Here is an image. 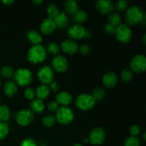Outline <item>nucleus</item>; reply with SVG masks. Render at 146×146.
Returning a JSON list of instances; mask_svg holds the SVG:
<instances>
[{"label":"nucleus","mask_w":146,"mask_h":146,"mask_svg":"<svg viewBox=\"0 0 146 146\" xmlns=\"http://www.w3.org/2000/svg\"><path fill=\"white\" fill-rule=\"evenodd\" d=\"M125 21L127 25L134 26L144 22L145 19V12L138 5L131 6L127 9L125 14Z\"/></svg>","instance_id":"nucleus-1"},{"label":"nucleus","mask_w":146,"mask_h":146,"mask_svg":"<svg viewBox=\"0 0 146 146\" xmlns=\"http://www.w3.org/2000/svg\"><path fill=\"white\" fill-rule=\"evenodd\" d=\"M47 57L46 48L43 45L36 44L30 47L27 53V58L31 64H38L44 62Z\"/></svg>","instance_id":"nucleus-2"},{"label":"nucleus","mask_w":146,"mask_h":146,"mask_svg":"<svg viewBox=\"0 0 146 146\" xmlns=\"http://www.w3.org/2000/svg\"><path fill=\"white\" fill-rule=\"evenodd\" d=\"M12 78L17 85L24 87L29 85L32 82L33 74L28 68H19L14 71Z\"/></svg>","instance_id":"nucleus-3"},{"label":"nucleus","mask_w":146,"mask_h":146,"mask_svg":"<svg viewBox=\"0 0 146 146\" xmlns=\"http://www.w3.org/2000/svg\"><path fill=\"white\" fill-rule=\"evenodd\" d=\"M114 35L118 42L128 44L133 38V31L127 24H121L115 28Z\"/></svg>","instance_id":"nucleus-4"},{"label":"nucleus","mask_w":146,"mask_h":146,"mask_svg":"<svg viewBox=\"0 0 146 146\" xmlns=\"http://www.w3.org/2000/svg\"><path fill=\"white\" fill-rule=\"evenodd\" d=\"M56 121L62 125H67L71 123L74 118V111L67 106H62L56 112Z\"/></svg>","instance_id":"nucleus-5"},{"label":"nucleus","mask_w":146,"mask_h":146,"mask_svg":"<svg viewBox=\"0 0 146 146\" xmlns=\"http://www.w3.org/2000/svg\"><path fill=\"white\" fill-rule=\"evenodd\" d=\"M75 104L81 111H89L96 105V101L94 97L88 94H82L78 96L75 101Z\"/></svg>","instance_id":"nucleus-6"},{"label":"nucleus","mask_w":146,"mask_h":146,"mask_svg":"<svg viewBox=\"0 0 146 146\" xmlns=\"http://www.w3.org/2000/svg\"><path fill=\"white\" fill-rule=\"evenodd\" d=\"M37 77L41 83L44 85L49 84L54 81V74L52 68L48 66H42L37 71Z\"/></svg>","instance_id":"nucleus-7"},{"label":"nucleus","mask_w":146,"mask_h":146,"mask_svg":"<svg viewBox=\"0 0 146 146\" xmlns=\"http://www.w3.org/2000/svg\"><path fill=\"white\" fill-rule=\"evenodd\" d=\"M34 120V115L31 110L21 109L16 115V121L19 125L28 126L32 123Z\"/></svg>","instance_id":"nucleus-8"},{"label":"nucleus","mask_w":146,"mask_h":146,"mask_svg":"<svg viewBox=\"0 0 146 146\" xmlns=\"http://www.w3.org/2000/svg\"><path fill=\"white\" fill-rule=\"evenodd\" d=\"M130 68L137 74L143 73L146 69V58L143 54H138L133 57L130 63Z\"/></svg>","instance_id":"nucleus-9"},{"label":"nucleus","mask_w":146,"mask_h":146,"mask_svg":"<svg viewBox=\"0 0 146 146\" xmlns=\"http://www.w3.org/2000/svg\"><path fill=\"white\" fill-rule=\"evenodd\" d=\"M88 141L92 145H101L105 141L106 132L104 128L101 127H97L94 128L90 132L88 135Z\"/></svg>","instance_id":"nucleus-10"},{"label":"nucleus","mask_w":146,"mask_h":146,"mask_svg":"<svg viewBox=\"0 0 146 146\" xmlns=\"http://www.w3.org/2000/svg\"><path fill=\"white\" fill-rule=\"evenodd\" d=\"M51 66L52 69L55 70L57 72H66L68 68V60L63 56H56L51 61Z\"/></svg>","instance_id":"nucleus-11"},{"label":"nucleus","mask_w":146,"mask_h":146,"mask_svg":"<svg viewBox=\"0 0 146 146\" xmlns=\"http://www.w3.org/2000/svg\"><path fill=\"white\" fill-rule=\"evenodd\" d=\"M86 30L81 24H74L68 29V35L71 39H81L84 38Z\"/></svg>","instance_id":"nucleus-12"},{"label":"nucleus","mask_w":146,"mask_h":146,"mask_svg":"<svg viewBox=\"0 0 146 146\" xmlns=\"http://www.w3.org/2000/svg\"><path fill=\"white\" fill-rule=\"evenodd\" d=\"M61 49L68 55H74L78 51V45L76 41L73 39H65L61 42Z\"/></svg>","instance_id":"nucleus-13"},{"label":"nucleus","mask_w":146,"mask_h":146,"mask_svg":"<svg viewBox=\"0 0 146 146\" xmlns=\"http://www.w3.org/2000/svg\"><path fill=\"white\" fill-rule=\"evenodd\" d=\"M96 8L103 14H110L114 9L113 3L109 0H98L96 2Z\"/></svg>","instance_id":"nucleus-14"},{"label":"nucleus","mask_w":146,"mask_h":146,"mask_svg":"<svg viewBox=\"0 0 146 146\" xmlns=\"http://www.w3.org/2000/svg\"><path fill=\"white\" fill-rule=\"evenodd\" d=\"M73 97L68 91H60L56 96V102L62 106H67L72 103Z\"/></svg>","instance_id":"nucleus-15"},{"label":"nucleus","mask_w":146,"mask_h":146,"mask_svg":"<svg viewBox=\"0 0 146 146\" xmlns=\"http://www.w3.org/2000/svg\"><path fill=\"white\" fill-rule=\"evenodd\" d=\"M40 28H41V31L43 34L48 36L52 34L55 31L56 27L54 19L47 17L42 21Z\"/></svg>","instance_id":"nucleus-16"},{"label":"nucleus","mask_w":146,"mask_h":146,"mask_svg":"<svg viewBox=\"0 0 146 146\" xmlns=\"http://www.w3.org/2000/svg\"><path fill=\"white\" fill-rule=\"evenodd\" d=\"M102 82L104 86L106 88H113L118 83V77L115 73L109 71L104 74L102 78Z\"/></svg>","instance_id":"nucleus-17"},{"label":"nucleus","mask_w":146,"mask_h":146,"mask_svg":"<svg viewBox=\"0 0 146 146\" xmlns=\"http://www.w3.org/2000/svg\"><path fill=\"white\" fill-rule=\"evenodd\" d=\"M54 21L56 28H58L59 29H64L68 26V18L65 12H60L54 19Z\"/></svg>","instance_id":"nucleus-18"},{"label":"nucleus","mask_w":146,"mask_h":146,"mask_svg":"<svg viewBox=\"0 0 146 146\" xmlns=\"http://www.w3.org/2000/svg\"><path fill=\"white\" fill-rule=\"evenodd\" d=\"M27 38L30 43L34 45L40 44L42 41V35L39 31L35 29H31L27 33Z\"/></svg>","instance_id":"nucleus-19"},{"label":"nucleus","mask_w":146,"mask_h":146,"mask_svg":"<svg viewBox=\"0 0 146 146\" xmlns=\"http://www.w3.org/2000/svg\"><path fill=\"white\" fill-rule=\"evenodd\" d=\"M35 94L36 97L38 99L41 100V101L46 99L50 94L49 87L47 85H44V84L39 85L36 88Z\"/></svg>","instance_id":"nucleus-20"},{"label":"nucleus","mask_w":146,"mask_h":146,"mask_svg":"<svg viewBox=\"0 0 146 146\" xmlns=\"http://www.w3.org/2000/svg\"><path fill=\"white\" fill-rule=\"evenodd\" d=\"M17 85L14 82V81H9L4 84V87H3V91H4V94H5L7 96L9 97H13L17 92Z\"/></svg>","instance_id":"nucleus-21"},{"label":"nucleus","mask_w":146,"mask_h":146,"mask_svg":"<svg viewBox=\"0 0 146 146\" xmlns=\"http://www.w3.org/2000/svg\"><path fill=\"white\" fill-rule=\"evenodd\" d=\"M30 108H31V112L34 113H40L42 111H44V108H45V105H44V102L41 100L38 99V98H34L32 100L30 104Z\"/></svg>","instance_id":"nucleus-22"},{"label":"nucleus","mask_w":146,"mask_h":146,"mask_svg":"<svg viewBox=\"0 0 146 146\" xmlns=\"http://www.w3.org/2000/svg\"><path fill=\"white\" fill-rule=\"evenodd\" d=\"M64 9L68 14H74L78 10V4L75 0H68L64 2Z\"/></svg>","instance_id":"nucleus-23"},{"label":"nucleus","mask_w":146,"mask_h":146,"mask_svg":"<svg viewBox=\"0 0 146 146\" xmlns=\"http://www.w3.org/2000/svg\"><path fill=\"white\" fill-rule=\"evenodd\" d=\"M88 19V14L84 10L78 9L74 14V21L76 22V24H81L82 23L86 22V21H87Z\"/></svg>","instance_id":"nucleus-24"},{"label":"nucleus","mask_w":146,"mask_h":146,"mask_svg":"<svg viewBox=\"0 0 146 146\" xmlns=\"http://www.w3.org/2000/svg\"><path fill=\"white\" fill-rule=\"evenodd\" d=\"M122 21V18L120 15L119 13L118 12H112L109 14L108 17V24H111L113 27H118V25L121 24Z\"/></svg>","instance_id":"nucleus-25"},{"label":"nucleus","mask_w":146,"mask_h":146,"mask_svg":"<svg viewBox=\"0 0 146 146\" xmlns=\"http://www.w3.org/2000/svg\"><path fill=\"white\" fill-rule=\"evenodd\" d=\"M47 15H48V18L52 19H54L57 15L60 13L59 9H58V6L54 3H51L48 5L46 9Z\"/></svg>","instance_id":"nucleus-26"},{"label":"nucleus","mask_w":146,"mask_h":146,"mask_svg":"<svg viewBox=\"0 0 146 146\" xmlns=\"http://www.w3.org/2000/svg\"><path fill=\"white\" fill-rule=\"evenodd\" d=\"M11 115L9 107L6 105H0V122L7 121Z\"/></svg>","instance_id":"nucleus-27"},{"label":"nucleus","mask_w":146,"mask_h":146,"mask_svg":"<svg viewBox=\"0 0 146 146\" xmlns=\"http://www.w3.org/2000/svg\"><path fill=\"white\" fill-rule=\"evenodd\" d=\"M121 80L124 83H130L133 78V72L131 70V68H126L123 69L121 74Z\"/></svg>","instance_id":"nucleus-28"},{"label":"nucleus","mask_w":146,"mask_h":146,"mask_svg":"<svg viewBox=\"0 0 146 146\" xmlns=\"http://www.w3.org/2000/svg\"><path fill=\"white\" fill-rule=\"evenodd\" d=\"M56 118L52 114H46L42 118L43 125L47 128H51L56 123Z\"/></svg>","instance_id":"nucleus-29"},{"label":"nucleus","mask_w":146,"mask_h":146,"mask_svg":"<svg viewBox=\"0 0 146 146\" xmlns=\"http://www.w3.org/2000/svg\"><path fill=\"white\" fill-rule=\"evenodd\" d=\"M128 1L126 0H120V1H115V4H114V9L117 12H123V11H126L127 9L128 8Z\"/></svg>","instance_id":"nucleus-30"},{"label":"nucleus","mask_w":146,"mask_h":146,"mask_svg":"<svg viewBox=\"0 0 146 146\" xmlns=\"http://www.w3.org/2000/svg\"><path fill=\"white\" fill-rule=\"evenodd\" d=\"M46 51L54 56H58L61 51V48L58 44L55 42H50L47 45Z\"/></svg>","instance_id":"nucleus-31"},{"label":"nucleus","mask_w":146,"mask_h":146,"mask_svg":"<svg viewBox=\"0 0 146 146\" xmlns=\"http://www.w3.org/2000/svg\"><path fill=\"white\" fill-rule=\"evenodd\" d=\"M14 70L9 66H4L1 67V70H0V74L3 78H10L13 76L14 74Z\"/></svg>","instance_id":"nucleus-32"},{"label":"nucleus","mask_w":146,"mask_h":146,"mask_svg":"<svg viewBox=\"0 0 146 146\" xmlns=\"http://www.w3.org/2000/svg\"><path fill=\"white\" fill-rule=\"evenodd\" d=\"M106 92L104 91V89H103L101 87H97L93 91L92 96L94 97V98L95 99V101H101L102 99H104V97H105Z\"/></svg>","instance_id":"nucleus-33"},{"label":"nucleus","mask_w":146,"mask_h":146,"mask_svg":"<svg viewBox=\"0 0 146 146\" xmlns=\"http://www.w3.org/2000/svg\"><path fill=\"white\" fill-rule=\"evenodd\" d=\"M124 146H141V141L138 137L131 135L125 140Z\"/></svg>","instance_id":"nucleus-34"},{"label":"nucleus","mask_w":146,"mask_h":146,"mask_svg":"<svg viewBox=\"0 0 146 146\" xmlns=\"http://www.w3.org/2000/svg\"><path fill=\"white\" fill-rule=\"evenodd\" d=\"M9 128L8 125L4 122H0V141L5 139L9 134Z\"/></svg>","instance_id":"nucleus-35"},{"label":"nucleus","mask_w":146,"mask_h":146,"mask_svg":"<svg viewBox=\"0 0 146 146\" xmlns=\"http://www.w3.org/2000/svg\"><path fill=\"white\" fill-rule=\"evenodd\" d=\"M24 96L28 100H34L36 97L35 91L32 88H27L24 91Z\"/></svg>","instance_id":"nucleus-36"},{"label":"nucleus","mask_w":146,"mask_h":146,"mask_svg":"<svg viewBox=\"0 0 146 146\" xmlns=\"http://www.w3.org/2000/svg\"><path fill=\"white\" fill-rule=\"evenodd\" d=\"M141 128H140L139 125H137V124H133V125L130 128V133H131L132 136L137 137L139 135L140 133H141Z\"/></svg>","instance_id":"nucleus-37"},{"label":"nucleus","mask_w":146,"mask_h":146,"mask_svg":"<svg viewBox=\"0 0 146 146\" xmlns=\"http://www.w3.org/2000/svg\"><path fill=\"white\" fill-rule=\"evenodd\" d=\"M47 108L50 112H56L59 108V105L56 102V101H51L48 103Z\"/></svg>","instance_id":"nucleus-38"},{"label":"nucleus","mask_w":146,"mask_h":146,"mask_svg":"<svg viewBox=\"0 0 146 146\" xmlns=\"http://www.w3.org/2000/svg\"><path fill=\"white\" fill-rule=\"evenodd\" d=\"M20 146H38L36 142L32 138H26L21 143Z\"/></svg>","instance_id":"nucleus-39"},{"label":"nucleus","mask_w":146,"mask_h":146,"mask_svg":"<svg viewBox=\"0 0 146 146\" xmlns=\"http://www.w3.org/2000/svg\"><path fill=\"white\" fill-rule=\"evenodd\" d=\"M91 50V48L89 46L87 45V44H83L79 48V52L83 55H86L88 53H90Z\"/></svg>","instance_id":"nucleus-40"},{"label":"nucleus","mask_w":146,"mask_h":146,"mask_svg":"<svg viewBox=\"0 0 146 146\" xmlns=\"http://www.w3.org/2000/svg\"><path fill=\"white\" fill-rule=\"evenodd\" d=\"M114 31H115V27L111 26V24H109L108 23L104 26V31H105V33H106L107 34H108V35L114 34Z\"/></svg>","instance_id":"nucleus-41"},{"label":"nucleus","mask_w":146,"mask_h":146,"mask_svg":"<svg viewBox=\"0 0 146 146\" xmlns=\"http://www.w3.org/2000/svg\"><path fill=\"white\" fill-rule=\"evenodd\" d=\"M50 86L48 87H49V89L50 91H54V92H57V91L59 90L60 88V86L59 84H58V83L57 82V81H53L51 83V84H49Z\"/></svg>","instance_id":"nucleus-42"},{"label":"nucleus","mask_w":146,"mask_h":146,"mask_svg":"<svg viewBox=\"0 0 146 146\" xmlns=\"http://www.w3.org/2000/svg\"><path fill=\"white\" fill-rule=\"evenodd\" d=\"M1 2H2L4 4H5V5L9 6L11 5V4L14 3V1H13V0H4V1H2Z\"/></svg>","instance_id":"nucleus-43"},{"label":"nucleus","mask_w":146,"mask_h":146,"mask_svg":"<svg viewBox=\"0 0 146 146\" xmlns=\"http://www.w3.org/2000/svg\"><path fill=\"white\" fill-rule=\"evenodd\" d=\"M142 41H143V43L144 45H145L146 44V34H144L143 35Z\"/></svg>","instance_id":"nucleus-44"},{"label":"nucleus","mask_w":146,"mask_h":146,"mask_svg":"<svg viewBox=\"0 0 146 146\" xmlns=\"http://www.w3.org/2000/svg\"><path fill=\"white\" fill-rule=\"evenodd\" d=\"M90 36H91V33L88 31H86L85 36H84V38H88V37H90Z\"/></svg>","instance_id":"nucleus-45"},{"label":"nucleus","mask_w":146,"mask_h":146,"mask_svg":"<svg viewBox=\"0 0 146 146\" xmlns=\"http://www.w3.org/2000/svg\"><path fill=\"white\" fill-rule=\"evenodd\" d=\"M33 2L35 3V4H40L43 2V1L42 0H38V1H37V0H34V1H33Z\"/></svg>","instance_id":"nucleus-46"},{"label":"nucleus","mask_w":146,"mask_h":146,"mask_svg":"<svg viewBox=\"0 0 146 146\" xmlns=\"http://www.w3.org/2000/svg\"><path fill=\"white\" fill-rule=\"evenodd\" d=\"M84 142H85L86 143H89V141H88V138H86V139H84Z\"/></svg>","instance_id":"nucleus-47"},{"label":"nucleus","mask_w":146,"mask_h":146,"mask_svg":"<svg viewBox=\"0 0 146 146\" xmlns=\"http://www.w3.org/2000/svg\"><path fill=\"white\" fill-rule=\"evenodd\" d=\"M143 138L144 141H145V132L143 133Z\"/></svg>","instance_id":"nucleus-48"},{"label":"nucleus","mask_w":146,"mask_h":146,"mask_svg":"<svg viewBox=\"0 0 146 146\" xmlns=\"http://www.w3.org/2000/svg\"><path fill=\"white\" fill-rule=\"evenodd\" d=\"M73 146H83V145H81V144H79V143H75L74 145H73Z\"/></svg>","instance_id":"nucleus-49"},{"label":"nucleus","mask_w":146,"mask_h":146,"mask_svg":"<svg viewBox=\"0 0 146 146\" xmlns=\"http://www.w3.org/2000/svg\"><path fill=\"white\" fill-rule=\"evenodd\" d=\"M1 78H0V86H1Z\"/></svg>","instance_id":"nucleus-50"},{"label":"nucleus","mask_w":146,"mask_h":146,"mask_svg":"<svg viewBox=\"0 0 146 146\" xmlns=\"http://www.w3.org/2000/svg\"><path fill=\"white\" fill-rule=\"evenodd\" d=\"M0 101H1V98H0Z\"/></svg>","instance_id":"nucleus-51"}]
</instances>
